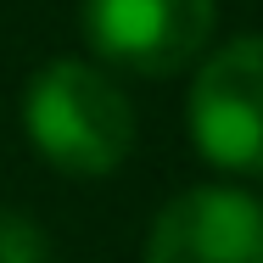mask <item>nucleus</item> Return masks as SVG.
Here are the masks:
<instances>
[{
  "label": "nucleus",
  "mask_w": 263,
  "mask_h": 263,
  "mask_svg": "<svg viewBox=\"0 0 263 263\" xmlns=\"http://www.w3.org/2000/svg\"><path fill=\"white\" fill-rule=\"evenodd\" d=\"M23 123L34 152L73 174V179H101L135 152V106L129 96L90 62H51L28 79Z\"/></svg>",
  "instance_id": "obj_1"
},
{
  "label": "nucleus",
  "mask_w": 263,
  "mask_h": 263,
  "mask_svg": "<svg viewBox=\"0 0 263 263\" xmlns=\"http://www.w3.org/2000/svg\"><path fill=\"white\" fill-rule=\"evenodd\" d=\"M191 140L224 174H263V34L230 40L196 67Z\"/></svg>",
  "instance_id": "obj_2"
},
{
  "label": "nucleus",
  "mask_w": 263,
  "mask_h": 263,
  "mask_svg": "<svg viewBox=\"0 0 263 263\" xmlns=\"http://www.w3.org/2000/svg\"><path fill=\"white\" fill-rule=\"evenodd\" d=\"M213 0H84L90 51L140 79L185 73L213 40Z\"/></svg>",
  "instance_id": "obj_3"
},
{
  "label": "nucleus",
  "mask_w": 263,
  "mask_h": 263,
  "mask_svg": "<svg viewBox=\"0 0 263 263\" xmlns=\"http://www.w3.org/2000/svg\"><path fill=\"white\" fill-rule=\"evenodd\" d=\"M146 263H263V202L230 185L174 196L152 224Z\"/></svg>",
  "instance_id": "obj_4"
},
{
  "label": "nucleus",
  "mask_w": 263,
  "mask_h": 263,
  "mask_svg": "<svg viewBox=\"0 0 263 263\" xmlns=\"http://www.w3.org/2000/svg\"><path fill=\"white\" fill-rule=\"evenodd\" d=\"M0 263H51L45 230L23 213H0Z\"/></svg>",
  "instance_id": "obj_5"
}]
</instances>
